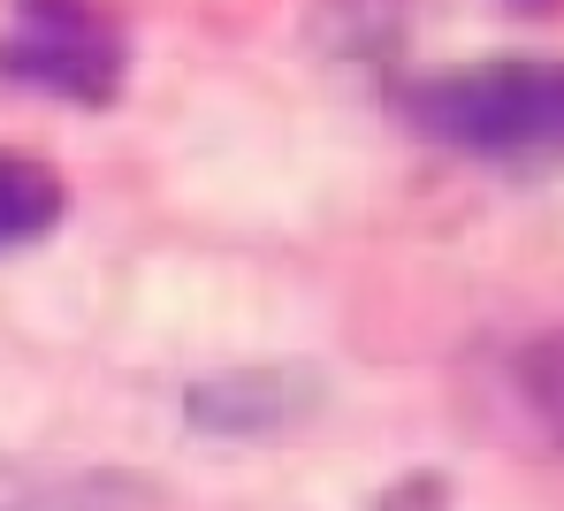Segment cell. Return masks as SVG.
<instances>
[{"mask_svg": "<svg viewBox=\"0 0 564 511\" xmlns=\"http://www.w3.org/2000/svg\"><path fill=\"white\" fill-rule=\"evenodd\" d=\"M404 122L435 145H458L503 168L564 161V62H473L397 93Z\"/></svg>", "mask_w": 564, "mask_h": 511, "instance_id": "1", "label": "cell"}, {"mask_svg": "<svg viewBox=\"0 0 564 511\" xmlns=\"http://www.w3.org/2000/svg\"><path fill=\"white\" fill-rule=\"evenodd\" d=\"M321 374L313 367H229L184 390V420L206 435H282L305 412H321Z\"/></svg>", "mask_w": 564, "mask_h": 511, "instance_id": "2", "label": "cell"}, {"mask_svg": "<svg viewBox=\"0 0 564 511\" xmlns=\"http://www.w3.org/2000/svg\"><path fill=\"white\" fill-rule=\"evenodd\" d=\"M0 77L8 85H39V93H62L77 107H107L115 100V77H122V46L115 39H85V46H62V39H0Z\"/></svg>", "mask_w": 564, "mask_h": 511, "instance_id": "3", "label": "cell"}, {"mask_svg": "<svg viewBox=\"0 0 564 511\" xmlns=\"http://www.w3.org/2000/svg\"><path fill=\"white\" fill-rule=\"evenodd\" d=\"M0 511H153L145 474H62V481H15Z\"/></svg>", "mask_w": 564, "mask_h": 511, "instance_id": "4", "label": "cell"}, {"mask_svg": "<svg viewBox=\"0 0 564 511\" xmlns=\"http://www.w3.org/2000/svg\"><path fill=\"white\" fill-rule=\"evenodd\" d=\"M62 176L46 168V161H31V153H0V244H31V237H46L54 221H62Z\"/></svg>", "mask_w": 564, "mask_h": 511, "instance_id": "5", "label": "cell"}, {"mask_svg": "<svg viewBox=\"0 0 564 511\" xmlns=\"http://www.w3.org/2000/svg\"><path fill=\"white\" fill-rule=\"evenodd\" d=\"M511 382H519L527 412H534V420H542V427L564 443V328L534 336V344L511 359Z\"/></svg>", "mask_w": 564, "mask_h": 511, "instance_id": "6", "label": "cell"}, {"mask_svg": "<svg viewBox=\"0 0 564 511\" xmlns=\"http://www.w3.org/2000/svg\"><path fill=\"white\" fill-rule=\"evenodd\" d=\"M15 15H23V39H62V46H85V39H115V31L99 23L93 0H15Z\"/></svg>", "mask_w": 564, "mask_h": 511, "instance_id": "7", "label": "cell"}, {"mask_svg": "<svg viewBox=\"0 0 564 511\" xmlns=\"http://www.w3.org/2000/svg\"><path fill=\"white\" fill-rule=\"evenodd\" d=\"M375 511H451V481H443V474H412V481L381 489Z\"/></svg>", "mask_w": 564, "mask_h": 511, "instance_id": "8", "label": "cell"}]
</instances>
